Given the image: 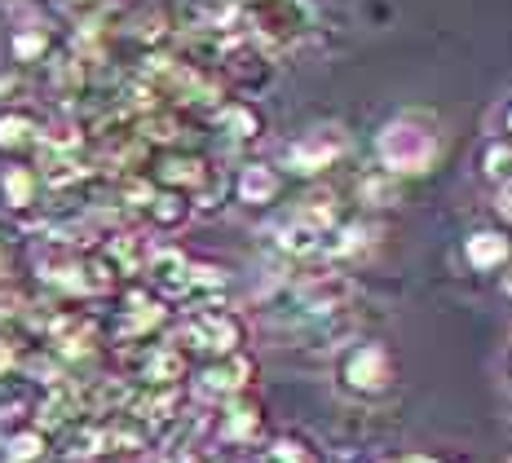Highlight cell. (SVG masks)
<instances>
[{
  "label": "cell",
  "instance_id": "6da1fadb",
  "mask_svg": "<svg viewBox=\"0 0 512 463\" xmlns=\"http://www.w3.org/2000/svg\"><path fill=\"white\" fill-rule=\"evenodd\" d=\"M442 155V124L433 115L420 111H402L393 120L380 124L376 133V164L389 177H415V172H429Z\"/></svg>",
  "mask_w": 512,
  "mask_h": 463
},
{
  "label": "cell",
  "instance_id": "7a4b0ae2",
  "mask_svg": "<svg viewBox=\"0 0 512 463\" xmlns=\"http://www.w3.org/2000/svg\"><path fill=\"white\" fill-rule=\"evenodd\" d=\"M248 27L265 53H287L318 27V9L314 0H256L248 9Z\"/></svg>",
  "mask_w": 512,
  "mask_h": 463
},
{
  "label": "cell",
  "instance_id": "3957f363",
  "mask_svg": "<svg viewBox=\"0 0 512 463\" xmlns=\"http://www.w3.org/2000/svg\"><path fill=\"white\" fill-rule=\"evenodd\" d=\"M181 340H186V349L208 353V358H230L243 344V318L230 314V309H217V305L190 309V314L181 318Z\"/></svg>",
  "mask_w": 512,
  "mask_h": 463
},
{
  "label": "cell",
  "instance_id": "277c9868",
  "mask_svg": "<svg viewBox=\"0 0 512 463\" xmlns=\"http://www.w3.org/2000/svg\"><path fill=\"white\" fill-rule=\"evenodd\" d=\"M345 150H349L345 128L340 124H314V128H305L292 146H287L283 164H287V172H296V177H318V172L340 164Z\"/></svg>",
  "mask_w": 512,
  "mask_h": 463
},
{
  "label": "cell",
  "instance_id": "5b68a950",
  "mask_svg": "<svg viewBox=\"0 0 512 463\" xmlns=\"http://www.w3.org/2000/svg\"><path fill=\"white\" fill-rule=\"evenodd\" d=\"M340 384L354 397H380L393 389V358L384 344H354V349L340 358Z\"/></svg>",
  "mask_w": 512,
  "mask_h": 463
},
{
  "label": "cell",
  "instance_id": "8992f818",
  "mask_svg": "<svg viewBox=\"0 0 512 463\" xmlns=\"http://www.w3.org/2000/svg\"><path fill=\"white\" fill-rule=\"evenodd\" d=\"M146 177L164 190H186V195H195V190H204L208 181L217 177V168H212L204 155H195V150L177 146V150H159L155 164L146 168Z\"/></svg>",
  "mask_w": 512,
  "mask_h": 463
},
{
  "label": "cell",
  "instance_id": "52a82bcc",
  "mask_svg": "<svg viewBox=\"0 0 512 463\" xmlns=\"http://www.w3.org/2000/svg\"><path fill=\"white\" fill-rule=\"evenodd\" d=\"M40 142H45V120L27 106H5L0 111V159L5 164H31L40 159Z\"/></svg>",
  "mask_w": 512,
  "mask_h": 463
},
{
  "label": "cell",
  "instance_id": "ba28073f",
  "mask_svg": "<svg viewBox=\"0 0 512 463\" xmlns=\"http://www.w3.org/2000/svg\"><path fill=\"white\" fill-rule=\"evenodd\" d=\"M252 358H243V353H230V358H212L204 371H199L195 380V393L204 397V402H234V397H243L252 380Z\"/></svg>",
  "mask_w": 512,
  "mask_h": 463
},
{
  "label": "cell",
  "instance_id": "9c48e42d",
  "mask_svg": "<svg viewBox=\"0 0 512 463\" xmlns=\"http://www.w3.org/2000/svg\"><path fill=\"white\" fill-rule=\"evenodd\" d=\"M296 300H301V309L309 318H332V314H340V309H349L354 283H349L345 274H314L296 287Z\"/></svg>",
  "mask_w": 512,
  "mask_h": 463
},
{
  "label": "cell",
  "instance_id": "30bf717a",
  "mask_svg": "<svg viewBox=\"0 0 512 463\" xmlns=\"http://www.w3.org/2000/svg\"><path fill=\"white\" fill-rule=\"evenodd\" d=\"M168 322V305L164 296H146L142 287L124 292V309H120V340L142 344L146 336H155L159 327Z\"/></svg>",
  "mask_w": 512,
  "mask_h": 463
},
{
  "label": "cell",
  "instance_id": "8fae6325",
  "mask_svg": "<svg viewBox=\"0 0 512 463\" xmlns=\"http://www.w3.org/2000/svg\"><path fill=\"white\" fill-rule=\"evenodd\" d=\"M146 278L164 300H190V283H195V261L181 256L177 247H164V252L151 256L146 265Z\"/></svg>",
  "mask_w": 512,
  "mask_h": 463
},
{
  "label": "cell",
  "instance_id": "7c38bea8",
  "mask_svg": "<svg viewBox=\"0 0 512 463\" xmlns=\"http://www.w3.org/2000/svg\"><path fill=\"white\" fill-rule=\"evenodd\" d=\"M181 375H186V353L177 344H146L137 358V380L146 389H177Z\"/></svg>",
  "mask_w": 512,
  "mask_h": 463
},
{
  "label": "cell",
  "instance_id": "4fadbf2b",
  "mask_svg": "<svg viewBox=\"0 0 512 463\" xmlns=\"http://www.w3.org/2000/svg\"><path fill=\"white\" fill-rule=\"evenodd\" d=\"M36 269H40V278H45L49 287H58V292L89 296V287H84V256H76V247L53 243L49 252L36 261Z\"/></svg>",
  "mask_w": 512,
  "mask_h": 463
},
{
  "label": "cell",
  "instance_id": "5bb4252c",
  "mask_svg": "<svg viewBox=\"0 0 512 463\" xmlns=\"http://www.w3.org/2000/svg\"><path fill=\"white\" fill-rule=\"evenodd\" d=\"M40 195H45V181H40L36 164H5L0 168V199H5L9 212L27 217L31 208H40Z\"/></svg>",
  "mask_w": 512,
  "mask_h": 463
},
{
  "label": "cell",
  "instance_id": "9a60e30c",
  "mask_svg": "<svg viewBox=\"0 0 512 463\" xmlns=\"http://www.w3.org/2000/svg\"><path fill=\"white\" fill-rule=\"evenodd\" d=\"M5 53H9V67H18V71H40L45 62L58 53V45H53V36L40 23H23V27H14L9 31V40H5Z\"/></svg>",
  "mask_w": 512,
  "mask_h": 463
},
{
  "label": "cell",
  "instance_id": "2e32d148",
  "mask_svg": "<svg viewBox=\"0 0 512 463\" xmlns=\"http://www.w3.org/2000/svg\"><path fill=\"white\" fill-rule=\"evenodd\" d=\"M234 195H239V203H248V208H265V203H274L283 195V172L274 164H243L234 172Z\"/></svg>",
  "mask_w": 512,
  "mask_h": 463
},
{
  "label": "cell",
  "instance_id": "e0dca14e",
  "mask_svg": "<svg viewBox=\"0 0 512 463\" xmlns=\"http://www.w3.org/2000/svg\"><path fill=\"white\" fill-rule=\"evenodd\" d=\"M212 124H217L221 133L230 137V142H256V137L265 133V120H261V111H256L252 102H243V98H230V102H221L217 111H212Z\"/></svg>",
  "mask_w": 512,
  "mask_h": 463
},
{
  "label": "cell",
  "instance_id": "ac0fdd59",
  "mask_svg": "<svg viewBox=\"0 0 512 463\" xmlns=\"http://www.w3.org/2000/svg\"><path fill=\"white\" fill-rule=\"evenodd\" d=\"M274 243H279V252H287V256H314L327 247V230H318L309 217L292 212V217L274 230Z\"/></svg>",
  "mask_w": 512,
  "mask_h": 463
},
{
  "label": "cell",
  "instance_id": "d6986e66",
  "mask_svg": "<svg viewBox=\"0 0 512 463\" xmlns=\"http://www.w3.org/2000/svg\"><path fill=\"white\" fill-rule=\"evenodd\" d=\"M464 256L473 269L495 274V269H504L512 261V243H508V234H499V230H482V234H468Z\"/></svg>",
  "mask_w": 512,
  "mask_h": 463
},
{
  "label": "cell",
  "instance_id": "ffe728a7",
  "mask_svg": "<svg viewBox=\"0 0 512 463\" xmlns=\"http://www.w3.org/2000/svg\"><path fill=\"white\" fill-rule=\"evenodd\" d=\"M142 217L151 221L155 230H181V225L195 217V199H190L186 190H164V186H159L155 199H151V208H146Z\"/></svg>",
  "mask_w": 512,
  "mask_h": 463
},
{
  "label": "cell",
  "instance_id": "44dd1931",
  "mask_svg": "<svg viewBox=\"0 0 512 463\" xmlns=\"http://www.w3.org/2000/svg\"><path fill=\"white\" fill-rule=\"evenodd\" d=\"M106 256H111V265L120 269V274H146V265H151V247H146V239L142 234H111V239H106V247H102Z\"/></svg>",
  "mask_w": 512,
  "mask_h": 463
},
{
  "label": "cell",
  "instance_id": "7402d4cb",
  "mask_svg": "<svg viewBox=\"0 0 512 463\" xmlns=\"http://www.w3.org/2000/svg\"><path fill=\"white\" fill-rule=\"evenodd\" d=\"M221 441H230V446H248V441L261 433V411H256L252 402H243V397H234L226 402V415H221Z\"/></svg>",
  "mask_w": 512,
  "mask_h": 463
},
{
  "label": "cell",
  "instance_id": "603a6c76",
  "mask_svg": "<svg viewBox=\"0 0 512 463\" xmlns=\"http://www.w3.org/2000/svg\"><path fill=\"white\" fill-rule=\"evenodd\" d=\"M49 450V433L40 424H18L5 433V459L9 463H36Z\"/></svg>",
  "mask_w": 512,
  "mask_h": 463
},
{
  "label": "cell",
  "instance_id": "cb8c5ba5",
  "mask_svg": "<svg viewBox=\"0 0 512 463\" xmlns=\"http://www.w3.org/2000/svg\"><path fill=\"white\" fill-rule=\"evenodd\" d=\"M482 172L495 186H512V142H490L482 155Z\"/></svg>",
  "mask_w": 512,
  "mask_h": 463
},
{
  "label": "cell",
  "instance_id": "d4e9b609",
  "mask_svg": "<svg viewBox=\"0 0 512 463\" xmlns=\"http://www.w3.org/2000/svg\"><path fill=\"white\" fill-rule=\"evenodd\" d=\"M261 463H318V459H314V450H309L301 437H279V441L265 446Z\"/></svg>",
  "mask_w": 512,
  "mask_h": 463
},
{
  "label": "cell",
  "instance_id": "484cf974",
  "mask_svg": "<svg viewBox=\"0 0 512 463\" xmlns=\"http://www.w3.org/2000/svg\"><path fill=\"white\" fill-rule=\"evenodd\" d=\"M27 71H18V67H5L0 71V111H5V106H18V98H23L27 93Z\"/></svg>",
  "mask_w": 512,
  "mask_h": 463
},
{
  "label": "cell",
  "instance_id": "4316f807",
  "mask_svg": "<svg viewBox=\"0 0 512 463\" xmlns=\"http://www.w3.org/2000/svg\"><path fill=\"white\" fill-rule=\"evenodd\" d=\"M14 362H18V344L9 340V336H0V380L14 371Z\"/></svg>",
  "mask_w": 512,
  "mask_h": 463
},
{
  "label": "cell",
  "instance_id": "83f0119b",
  "mask_svg": "<svg viewBox=\"0 0 512 463\" xmlns=\"http://www.w3.org/2000/svg\"><path fill=\"white\" fill-rule=\"evenodd\" d=\"M67 5L76 9V14H84V18H89L93 9H106V0H67Z\"/></svg>",
  "mask_w": 512,
  "mask_h": 463
},
{
  "label": "cell",
  "instance_id": "f1b7e54d",
  "mask_svg": "<svg viewBox=\"0 0 512 463\" xmlns=\"http://www.w3.org/2000/svg\"><path fill=\"white\" fill-rule=\"evenodd\" d=\"M495 208H499V217L512 221V186H499V203H495Z\"/></svg>",
  "mask_w": 512,
  "mask_h": 463
},
{
  "label": "cell",
  "instance_id": "f546056e",
  "mask_svg": "<svg viewBox=\"0 0 512 463\" xmlns=\"http://www.w3.org/2000/svg\"><path fill=\"white\" fill-rule=\"evenodd\" d=\"M398 463H437V459L433 455H402Z\"/></svg>",
  "mask_w": 512,
  "mask_h": 463
},
{
  "label": "cell",
  "instance_id": "4dcf8cb0",
  "mask_svg": "<svg viewBox=\"0 0 512 463\" xmlns=\"http://www.w3.org/2000/svg\"><path fill=\"white\" fill-rule=\"evenodd\" d=\"M199 5H208V9H217V5H230V0H199Z\"/></svg>",
  "mask_w": 512,
  "mask_h": 463
},
{
  "label": "cell",
  "instance_id": "1f68e13d",
  "mask_svg": "<svg viewBox=\"0 0 512 463\" xmlns=\"http://www.w3.org/2000/svg\"><path fill=\"white\" fill-rule=\"evenodd\" d=\"M504 128H508V137H512V106H508V115H504Z\"/></svg>",
  "mask_w": 512,
  "mask_h": 463
},
{
  "label": "cell",
  "instance_id": "d6a6232c",
  "mask_svg": "<svg viewBox=\"0 0 512 463\" xmlns=\"http://www.w3.org/2000/svg\"><path fill=\"white\" fill-rule=\"evenodd\" d=\"M504 292H508V296H512V274H508V278H504Z\"/></svg>",
  "mask_w": 512,
  "mask_h": 463
},
{
  "label": "cell",
  "instance_id": "836d02e7",
  "mask_svg": "<svg viewBox=\"0 0 512 463\" xmlns=\"http://www.w3.org/2000/svg\"><path fill=\"white\" fill-rule=\"evenodd\" d=\"M252 5H256V0H252Z\"/></svg>",
  "mask_w": 512,
  "mask_h": 463
}]
</instances>
